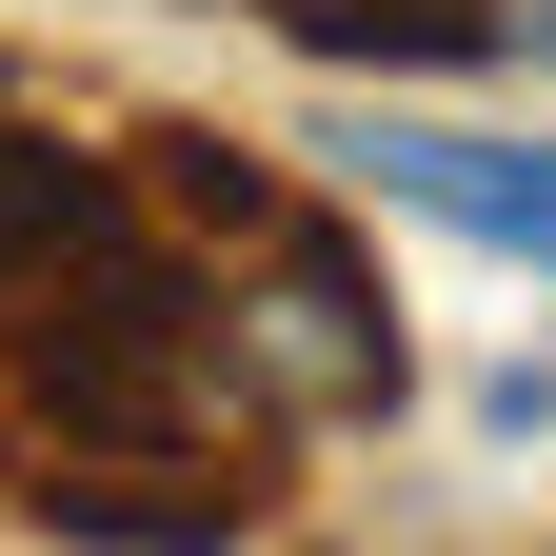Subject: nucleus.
I'll return each instance as SVG.
<instances>
[{
  "instance_id": "f257e3e1",
  "label": "nucleus",
  "mask_w": 556,
  "mask_h": 556,
  "mask_svg": "<svg viewBox=\"0 0 556 556\" xmlns=\"http://www.w3.org/2000/svg\"><path fill=\"white\" fill-rule=\"evenodd\" d=\"M0 378L60 438V477H219V438H258L219 278H179L160 239H100L80 278H40L0 318Z\"/></svg>"
},
{
  "instance_id": "f03ea898",
  "label": "nucleus",
  "mask_w": 556,
  "mask_h": 556,
  "mask_svg": "<svg viewBox=\"0 0 556 556\" xmlns=\"http://www.w3.org/2000/svg\"><path fill=\"white\" fill-rule=\"evenodd\" d=\"M219 338H239L258 438H358V417H397V299H378V258L338 219H299V199H278L258 239H219Z\"/></svg>"
},
{
  "instance_id": "7ed1b4c3",
  "label": "nucleus",
  "mask_w": 556,
  "mask_h": 556,
  "mask_svg": "<svg viewBox=\"0 0 556 556\" xmlns=\"http://www.w3.org/2000/svg\"><path fill=\"white\" fill-rule=\"evenodd\" d=\"M318 160H338V199H397V219H438V239H477V258H536V278H556V139L358 100V119H318Z\"/></svg>"
},
{
  "instance_id": "20e7f679",
  "label": "nucleus",
  "mask_w": 556,
  "mask_h": 556,
  "mask_svg": "<svg viewBox=\"0 0 556 556\" xmlns=\"http://www.w3.org/2000/svg\"><path fill=\"white\" fill-rule=\"evenodd\" d=\"M100 239H139V179L80 160V139H21V119H0V318H21L40 278H80Z\"/></svg>"
},
{
  "instance_id": "39448f33",
  "label": "nucleus",
  "mask_w": 556,
  "mask_h": 556,
  "mask_svg": "<svg viewBox=\"0 0 556 556\" xmlns=\"http://www.w3.org/2000/svg\"><path fill=\"white\" fill-rule=\"evenodd\" d=\"M278 40H318V60H497V21L477 0H258Z\"/></svg>"
},
{
  "instance_id": "423d86ee",
  "label": "nucleus",
  "mask_w": 556,
  "mask_h": 556,
  "mask_svg": "<svg viewBox=\"0 0 556 556\" xmlns=\"http://www.w3.org/2000/svg\"><path fill=\"white\" fill-rule=\"evenodd\" d=\"M477 21H497V60H556V0H477Z\"/></svg>"
}]
</instances>
